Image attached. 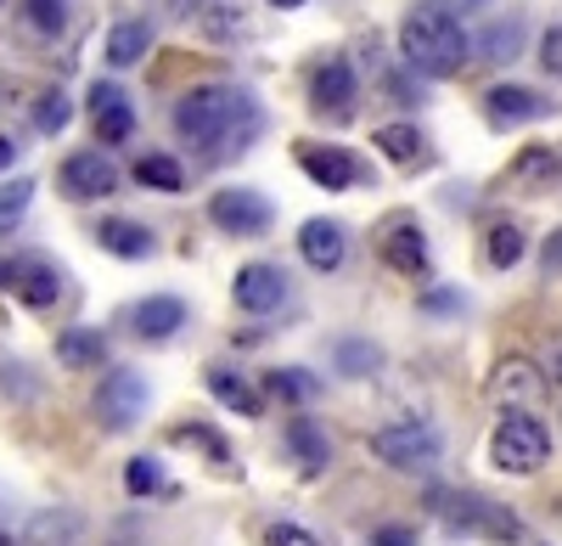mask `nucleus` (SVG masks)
Returning a JSON list of instances; mask_svg holds the SVG:
<instances>
[{
	"mask_svg": "<svg viewBox=\"0 0 562 546\" xmlns=\"http://www.w3.org/2000/svg\"><path fill=\"white\" fill-rule=\"evenodd\" d=\"M175 130H180V142L192 153L231 158V153H243L259 135V108L243 97L237 85H198V90H186V97H180Z\"/></svg>",
	"mask_w": 562,
	"mask_h": 546,
	"instance_id": "f257e3e1",
	"label": "nucleus"
},
{
	"mask_svg": "<svg viewBox=\"0 0 562 546\" xmlns=\"http://www.w3.org/2000/svg\"><path fill=\"white\" fill-rule=\"evenodd\" d=\"M400 52L416 74H428V79H450L461 74L467 52H473V40H467L461 18L445 12L439 0H416V7L405 12L400 23Z\"/></svg>",
	"mask_w": 562,
	"mask_h": 546,
	"instance_id": "f03ea898",
	"label": "nucleus"
},
{
	"mask_svg": "<svg viewBox=\"0 0 562 546\" xmlns=\"http://www.w3.org/2000/svg\"><path fill=\"white\" fill-rule=\"evenodd\" d=\"M551 457V434L535 412H501L495 434H490V463L506 473H540Z\"/></svg>",
	"mask_w": 562,
	"mask_h": 546,
	"instance_id": "7ed1b4c3",
	"label": "nucleus"
},
{
	"mask_svg": "<svg viewBox=\"0 0 562 546\" xmlns=\"http://www.w3.org/2000/svg\"><path fill=\"white\" fill-rule=\"evenodd\" d=\"M371 457H383L389 468L400 473H416V468H434L439 463V434L428 423H389L371 434Z\"/></svg>",
	"mask_w": 562,
	"mask_h": 546,
	"instance_id": "20e7f679",
	"label": "nucleus"
},
{
	"mask_svg": "<svg viewBox=\"0 0 562 546\" xmlns=\"http://www.w3.org/2000/svg\"><path fill=\"white\" fill-rule=\"evenodd\" d=\"M434 508H445V519H450L456 530H479V535H490V541H518V535H524V524L512 519L506 508H490V502H479V495L434 490Z\"/></svg>",
	"mask_w": 562,
	"mask_h": 546,
	"instance_id": "39448f33",
	"label": "nucleus"
},
{
	"mask_svg": "<svg viewBox=\"0 0 562 546\" xmlns=\"http://www.w3.org/2000/svg\"><path fill=\"white\" fill-rule=\"evenodd\" d=\"M209 220L231 237H265L270 232V203L248 187H225V192L209 198Z\"/></svg>",
	"mask_w": 562,
	"mask_h": 546,
	"instance_id": "423d86ee",
	"label": "nucleus"
},
{
	"mask_svg": "<svg viewBox=\"0 0 562 546\" xmlns=\"http://www.w3.org/2000/svg\"><path fill=\"white\" fill-rule=\"evenodd\" d=\"M140 412H147V378L130 372V367L108 372L102 389H97V417H102V428H135Z\"/></svg>",
	"mask_w": 562,
	"mask_h": 546,
	"instance_id": "0eeeda50",
	"label": "nucleus"
},
{
	"mask_svg": "<svg viewBox=\"0 0 562 546\" xmlns=\"http://www.w3.org/2000/svg\"><path fill=\"white\" fill-rule=\"evenodd\" d=\"M231 293H237V304H243L248 315H270V310L288 304V277H281L276 265L254 259V265H243V270H237V282H231Z\"/></svg>",
	"mask_w": 562,
	"mask_h": 546,
	"instance_id": "6e6552de",
	"label": "nucleus"
},
{
	"mask_svg": "<svg viewBox=\"0 0 562 546\" xmlns=\"http://www.w3.org/2000/svg\"><path fill=\"white\" fill-rule=\"evenodd\" d=\"M490 394L506 405V412H529V405L546 394V378H540V367H535V360L512 355V360H501V367H495V378H490Z\"/></svg>",
	"mask_w": 562,
	"mask_h": 546,
	"instance_id": "1a4fd4ad",
	"label": "nucleus"
},
{
	"mask_svg": "<svg viewBox=\"0 0 562 546\" xmlns=\"http://www.w3.org/2000/svg\"><path fill=\"white\" fill-rule=\"evenodd\" d=\"M378 248H383V259L400 270V277H422V270H428V237H422V225L405 220V214H394V220L383 225Z\"/></svg>",
	"mask_w": 562,
	"mask_h": 546,
	"instance_id": "9d476101",
	"label": "nucleus"
},
{
	"mask_svg": "<svg viewBox=\"0 0 562 546\" xmlns=\"http://www.w3.org/2000/svg\"><path fill=\"white\" fill-rule=\"evenodd\" d=\"M299 164H304V175L315 180V187H326V192H349L355 180H360V164H355V153H344V147L299 142Z\"/></svg>",
	"mask_w": 562,
	"mask_h": 546,
	"instance_id": "9b49d317",
	"label": "nucleus"
},
{
	"mask_svg": "<svg viewBox=\"0 0 562 546\" xmlns=\"http://www.w3.org/2000/svg\"><path fill=\"white\" fill-rule=\"evenodd\" d=\"M113 187H119V169H113V158H108V153H74V158L63 164V192H68V198H79V203L108 198Z\"/></svg>",
	"mask_w": 562,
	"mask_h": 546,
	"instance_id": "f8f14e48",
	"label": "nucleus"
},
{
	"mask_svg": "<svg viewBox=\"0 0 562 546\" xmlns=\"http://www.w3.org/2000/svg\"><path fill=\"white\" fill-rule=\"evenodd\" d=\"M310 102H315V113L349 119V113H355V68H349L344 57L321 63V68H315V79H310Z\"/></svg>",
	"mask_w": 562,
	"mask_h": 546,
	"instance_id": "ddd939ff",
	"label": "nucleus"
},
{
	"mask_svg": "<svg viewBox=\"0 0 562 546\" xmlns=\"http://www.w3.org/2000/svg\"><path fill=\"white\" fill-rule=\"evenodd\" d=\"M90 119H97L102 142H130V130H135V108H130V97H124L113 79L90 85Z\"/></svg>",
	"mask_w": 562,
	"mask_h": 546,
	"instance_id": "4468645a",
	"label": "nucleus"
},
{
	"mask_svg": "<svg viewBox=\"0 0 562 546\" xmlns=\"http://www.w3.org/2000/svg\"><path fill=\"white\" fill-rule=\"evenodd\" d=\"M299 254H304L315 270H338V265H344V254H349L344 225H338V220H304V232H299Z\"/></svg>",
	"mask_w": 562,
	"mask_h": 546,
	"instance_id": "2eb2a0df",
	"label": "nucleus"
},
{
	"mask_svg": "<svg viewBox=\"0 0 562 546\" xmlns=\"http://www.w3.org/2000/svg\"><path fill=\"white\" fill-rule=\"evenodd\" d=\"M512 187L518 192H551L562 180V153L557 147H524L518 158H512Z\"/></svg>",
	"mask_w": 562,
	"mask_h": 546,
	"instance_id": "dca6fc26",
	"label": "nucleus"
},
{
	"mask_svg": "<svg viewBox=\"0 0 562 546\" xmlns=\"http://www.w3.org/2000/svg\"><path fill=\"white\" fill-rule=\"evenodd\" d=\"M546 108H551V102L535 97V90H524V85H495L490 97H484L490 124H529V119H540Z\"/></svg>",
	"mask_w": 562,
	"mask_h": 546,
	"instance_id": "f3484780",
	"label": "nucleus"
},
{
	"mask_svg": "<svg viewBox=\"0 0 562 546\" xmlns=\"http://www.w3.org/2000/svg\"><path fill=\"white\" fill-rule=\"evenodd\" d=\"M63 293V277H57V265H45V259H18V299L29 310H52Z\"/></svg>",
	"mask_w": 562,
	"mask_h": 546,
	"instance_id": "a211bd4d",
	"label": "nucleus"
},
{
	"mask_svg": "<svg viewBox=\"0 0 562 546\" xmlns=\"http://www.w3.org/2000/svg\"><path fill=\"white\" fill-rule=\"evenodd\" d=\"M209 394L220 405H231V412H243V417H259L265 412V394L243 372H231V367H209Z\"/></svg>",
	"mask_w": 562,
	"mask_h": 546,
	"instance_id": "6ab92c4d",
	"label": "nucleus"
},
{
	"mask_svg": "<svg viewBox=\"0 0 562 546\" xmlns=\"http://www.w3.org/2000/svg\"><path fill=\"white\" fill-rule=\"evenodd\" d=\"M79 535H85V519L68 513V508H52V513H34L29 519L23 546H79Z\"/></svg>",
	"mask_w": 562,
	"mask_h": 546,
	"instance_id": "aec40b11",
	"label": "nucleus"
},
{
	"mask_svg": "<svg viewBox=\"0 0 562 546\" xmlns=\"http://www.w3.org/2000/svg\"><path fill=\"white\" fill-rule=\"evenodd\" d=\"M97 237H102V248L119 254V259H147V254H153V232H147V225L119 220V214L102 220V232H97Z\"/></svg>",
	"mask_w": 562,
	"mask_h": 546,
	"instance_id": "412c9836",
	"label": "nucleus"
},
{
	"mask_svg": "<svg viewBox=\"0 0 562 546\" xmlns=\"http://www.w3.org/2000/svg\"><path fill=\"white\" fill-rule=\"evenodd\" d=\"M102 355H108V338H102L97 327H68V333L57 338V360H63V367H74V372L102 367Z\"/></svg>",
	"mask_w": 562,
	"mask_h": 546,
	"instance_id": "4be33fe9",
	"label": "nucleus"
},
{
	"mask_svg": "<svg viewBox=\"0 0 562 546\" xmlns=\"http://www.w3.org/2000/svg\"><path fill=\"white\" fill-rule=\"evenodd\" d=\"M180 322H186V304L169 299V293H158V299H147L135 310V333L140 338H169V333H180Z\"/></svg>",
	"mask_w": 562,
	"mask_h": 546,
	"instance_id": "5701e85b",
	"label": "nucleus"
},
{
	"mask_svg": "<svg viewBox=\"0 0 562 546\" xmlns=\"http://www.w3.org/2000/svg\"><path fill=\"white\" fill-rule=\"evenodd\" d=\"M147 52H153V29L135 23V18L119 23V29L108 34V63H113V68H130V63H140Z\"/></svg>",
	"mask_w": 562,
	"mask_h": 546,
	"instance_id": "b1692460",
	"label": "nucleus"
},
{
	"mask_svg": "<svg viewBox=\"0 0 562 546\" xmlns=\"http://www.w3.org/2000/svg\"><path fill=\"white\" fill-rule=\"evenodd\" d=\"M288 445H293V457L304 463V473H321L326 457H333V445H326V434H321L310 417H293V423H288Z\"/></svg>",
	"mask_w": 562,
	"mask_h": 546,
	"instance_id": "393cba45",
	"label": "nucleus"
},
{
	"mask_svg": "<svg viewBox=\"0 0 562 546\" xmlns=\"http://www.w3.org/2000/svg\"><path fill=\"white\" fill-rule=\"evenodd\" d=\"M484 259L495 270H512L524 259V225H512V220H495L490 232H484Z\"/></svg>",
	"mask_w": 562,
	"mask_h": 546,
	"instance_id": "a878e982",
	"label": "nucleus"
},
{
	"mask_svg": "<svg viewBox=\"0 0 562 546\" xmlns=\"http://www.w3.org/2000/svg\"><path fill=\"white\" fill-rule=\"evenodd\" d=\"M518 52H524V23H518V18L490 23V29L479 34V57H484V63H512Z\"/></svg>",
	"mask_w": 562,
	"mask_h": 546,
	"instance_id": "bb28decb",
	"label": "nucleus"
},
{
	"mask_svg": "<svg viewBox=\"0 0 562 546\" xmlns=\"http://www.w3.org/2000/svg\"><path fill=\"white\" fill-rule=\"evenodd\" d=\"M198 23H203V34H209V40L231 45V40H243V29H248V12L237 7V0H214V7H209Z\"/></svg>",
	"mask_w": 562,
	"mask_h": 546,
	"instance_id": "cd10ccee",
	"label": "nucleus"
},
{
	"mask_svg": "<svg viewBox=\"0 0 562 546\" xmlns=\"http://www.w3.org/2000/svg\"><path fill=\"white\" fill-rule=\"evenodd\" d=\"M135 180H140V187H158V192H180L186 187V169L169 153H147V158L135 164Z\"/></svg>",
	"mask_w": 562,
	"mask_h": 546,
	"instance_id": "c85d7f7f",
	"label": "nucleus"
},
{
	"mask_svg": "<svg viewBox=\"0 0 562 546\" xmlns=\"http://www.w3.org/2000/svg\"><path fill=\"white\" fill-rule=\"evenodd\" d=\"M378 147H383L394 164H416L422 153H428V147H422V130H416V124H383V130H378Z\"/></svg>",
	"mask_w": 562,
	"mask_h": 546,
	"instance_id": "c756f323",
	"label": "nucleus"
},
{
	"mask_svg": "<svg viewBox=\"0 0 562 546\" xmlns=\"http://www.w3.org/2000/svg\"><path fill=\"white\" fill-rule=\"evenodd\" d=\"M29 198H34V180H23V175L0 187V237L18 232V220L29 214Z\"/></svg>",
	"mask_w": 562,
	"mask_h": 546,
	"instance_id": "7c9ffc66",
	"label": "nucleus"
},
{
	"mask_svg": "<svg viewBox=\"0 0 562 546\" xmlns=\"http://www.w3.org/2000/svg\"><path fill=\"white\" fill-rule=\"evenodd\" d=\"M265 389H270L276 400L304 405V400H315V389H321V383H315L310 372H299V367H281V372H270V378H265Z\"/></svg>",
	"mask_w": 562,
	"mask_h": 546,
	"instance_id": "2f4dec72",
	"label": "nucleus"
},
{
	"mask_svg": "<svg viewBox=\"0 0 562 546\" xmlns=\"http://www.w3.org/2000/svg\"><path fill=\"white\" fill-rule=\"evenodd\" d=\"M68 119H74V102L63 97V90H45V97L34 102V130H40V135L68 130Z\"/></svg>",
	"mask_w": 562,
	"mask_h": 546,
	"instance_id": "473e14b6",
	"label": "nucleus"
},
{
	"mask_svg": "<svg viewBox=\"0 0 562 546\" xmlns=\"http://www.w3.org/2000/svg\"><path fill=\"white\" fill-rule=\"evenodd\" d=\"M23 18L34 34H57L63 18H68V0H23Z\"/></svg>",
	"mask_w": 562,
	"mask_h": 546,
	"instance_id": "72a5a7b5",
	"label": "nucleus"
},
{
	"mask_svg": "<svg viewBox=\"0 0 562 546\" xmlns=\"http://www.w3.org/2000/svg\"><path fill=\"white\" fill-rule=\"evenodd\" d=\"M124 490H130V495H158V490H164V468H158L153 457H135V463L124 468Z\"/></svg>",
	"mask_w": 562,
	"mask_h": 546,
	"instance_id": "f704fd0d",
	"label": "nucleus"
},
{
	"mask_svg": "<svg viewBox=\"0 0 562 546\" xmlns=\"http://www.w3.org/2000/svg\"><path fill=\"white\" fill-rule=\"evenodd\" d=\"M338 367H344L349 378H366V372H378V349L360 344V338H344V344H338Z\"/></svg>",
	"mask_w": 562,
	"mask_h": 546,
	"instance_id": "c9c22d12",
	"label": "nucleus"
},
{
	"mask_svg": "<svg viewBox=\"0 0 562 546\" xmlns=\"http://www.w3.org/2000/svg\"><path fill=\"white\" fill-rule=\"evenodd\" d=\"M265 546H321V541L310 530H299V524H281L276 519V524H265Z\"/></svg>",
	"mask_w": 562,
	"mask_h": 546,
	"instance_id": "e433bc0d",
	"label": "nucleus"
},
{
	"mask_svg": "<svg viewBox=\"0 0 562 546\" xmlns=\"http://www.w3.org/2000/svg\"><path fill=\"white\" fill-rule=\"evenodd\" d=\"M175 439H180V445H203L214 463H225V445H220V434H209V428H198V423H192V428H175Z\"/></svg>",
	"mask_w": 562,
	"mask_h": 546,
	"instance_id": "4c0bfd02",
	"label": "nucleus"
},
{
	"mask_svg": "<svg viewBox=\"0 0 562 546\" xmlns=\"http://www.w3.org/2000/svg\"><path fill=\"white\" fill-rule=\"evenodd\" d=\"M540 63H546V74H557V79H562V23H551V29H546V40H540Z\"/></svg>",
	"mask_w": 562,
	"mask_h": 546,
	"instance_id": "58836bf2",
	"label": "nucleus"
},
{
	"mask_svg": "<svg viewBox=\"0 0 562 546\" xmlns=\"http://www.w3.org/2000/svg\"><path fill=\"white\" fill-rule=\"evenodd\" d=\"M371 546H416V530H400V524H383V530H371Z\"/></svg>",
	"mask_w": 562,
	"mask_h": 546,
	"instance_id": "ea45409f",
	"label": "nucleus"
},
{
	"mask_svg": "<svg viewBox=\"0 0 562 546\" xmlns=\"http://www.w3.org/2000/svg\"><path fill=\"white\" fill-rule=\"evenodd\" d=\"M164 7H169L175 18H203V12L214 7V0H164Z\"/></svg>",
	"mask_w": 562,
	"mask_h": 546,
	"instance_id": "a19ab883",
	"label": "nucleus"
},
{
	"mask_svg": "<svg viewBox=\"0 0 562 546\" xmlns=\"http://www.w3.org/2000/svg\"><path fill=\"white\" fill-rule=\"evenodd\" d=\"M551 383H557V389H562V333H557V338H551Z\"/></svg>",
	"mask_w": 562,
	"mask_h": 546,
	"instance_id": "79ce46f5",
	"label": "nucleus"
},
{
	"mask_svg": "<svg viewBox=\"0 0 562 546\" xmlns=\"http://www.w3.org/2000/svg\"><path fill=\"white\" fill-rule=\"evenodd\" d=\"M439 7H445V12H456V18H467V12H479L484 0H439Z\"/></svg>",
	"mask_w": 562,
	"mask_h": 546,
	"instance_id": "37998d69",
	"label": "nucleus"
},
{
	"mask_svg": "<svg viewBox=\"0 0 562 546\" xmlns=\"http://www.w3.org/2000/svg\"><path fill=\"white\" fill-rule=\"evenodd\" d=\"M546 270H562V232L546 243Z\"/></svg>",
	"mask_w": 562,
	"mask_h": 546,
	"instance_id": "c03bdc74",
	"label": "nucleus"
},
{
	"mask_svg": "<svg viewBox=\"0 0 562 546\" xmlns=\"http://www.w3.org/2000/svg\"><path fill=\"white\" fill-rule=\"evenodd\" d=\"M0 288H18V259H0Z\"/></svg>",
	"mask_w": 562,
	"mask_h": 546,
	"instance_id": "a18cd8bd",
	"label": "nucleus"
},
{
	"mask_svg": "<svg viewBox=\"0 0 562 546\" xmlns=\"http://www.w3.org/2000/svg\"><path fill=\"white\" fill-rule=\"evenodd\" d=\"M12 158H18V147L7 142V135H0V169H12Z\"/></svg>",
	"mask_w": 562,
	"mask_h": 546,
	"instance_id": "49530a36",
	"label": "nucleus"
},
{
	"mask_svg": "<svg viewBox=\"0 0 562 546\" xmlns=\"http://www.w3.org/2000/svg\"><path fill=\"white\" fill-rule=\"evenodd\" d=\"M270 7H281V12H293V7H304V0H270Z\"/></svg>",
	"mask_w": 562,
	"mask_h": 546,
	"instance_id": "de8ad7c7",
	"label": "nucleus"
},
{
	"mask_svg": "<svg viewBox=\"0 0 562 546\" xmlns=\"http://www.w3.org/2000/svg\"><path fill=\"white\" fill-rule=\"evenodd\" d=\"M0 546H12V535H7V530H0Z\"/></svg>",
	"mask_w": 562,
	"mask_h": 546,
	"instance_id": "09e8293b",
	"label": "nucleus"
}]
</instances>
